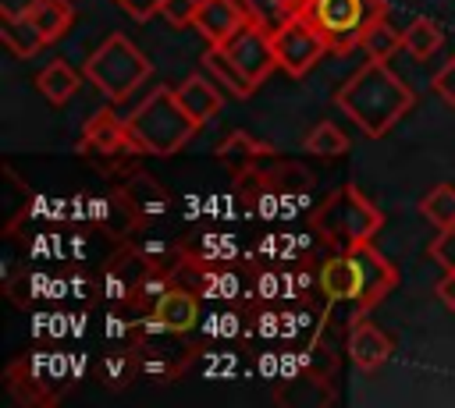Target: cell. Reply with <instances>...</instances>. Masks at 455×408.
I'll use <instances>...</instances> for the list:
<instances>
[{
    "mask_svg": "<svg viewBox=\"0 0 455 408\" xmlns=\"http://www.w3.org/2000/svg\"><path fill=\"white\" fill-rule=\"evenodd\" d=\"M334 103L352 117L366 138H384L416 103L412 89L387 67V60H366L338 89Z\"/></svg>",
    "mask_w": 455,
    "mask_h": 408,
    "instance_id": "6da1fadb",
    "label": "cell"
},
{
    "mask_svg": "<svg viewBox=\"0 0 455 408\" xmlns=\"http://www.w3.org/2000/svg\"><path fill=\"white\" fill-rule=\"evenodd\" d=\"M128 142H132V153H146V156H174L188 138L192 131L199 128L185 106L178 103L174 89H153L128 117Z\"/></svg>",
    "mask_w": 455,
    "mask_h": 408,
    "instance_id": "7a4b0ae2",
    "label": "cell"
},
{
    "mask_svg": "<svg viewBox=\"0 0 455 408\" xmlns=\"http://www.w3.org/2000/svg\"><path fill=\"white\" fill-rule=\"evenodd\" d=\"M380 227H384V213L355 184H341L313 213L316 238L334 252H348V248L370 245Z\"/></svg>",
    "mask_w": 455,
    "mask_h": 408,
    "instance_id": "3957f363",
    "label": "cell"
},
{
    "mask_svg": "<svg viewBox=\"0 0 455 408\" xmlns=\"http://www.w3.org/2000/svg\"><path fill=\"white\" fill-rule=\"evenodd\" d=\"M149 71H153L149 57H146L128 35H121V32L107 35V39L89 53V60H85V78H89L110 103L128 99V96L149 78Z\"/></svg>",
    "mask_w": 455,
    "mask_h": 408,
    "instance_id": "277c9868",
    "label": "cell"
},
{
    "mask_svg": "<svg viewBox=\"0 0 455 408\" xmlns=\"http://www.w3.org/2000/svg\"><path fill=\"white\" fill-rule=\"evenodd\" d=\"M384 11H387L384 0H306L299 14L323 32L331 53L345 57L359 46V35H363L366 21L380 18Z\"/></svg>",
    "mask_w": 455,
    "mask_h": 408,
    "instance_id": "5b68a950",
    "label": "cell"
},
{
    "mask_svg": "<svg viewBox=\"0 0 455 408\" xmlns=\"http://www.w3.org/2000/svg\"><path fill=\"white\" fill-rule=\"evenodd\" d=\"M327 39L316 25H309L302 14H291L277 32H274V57L277 67L291 78H302L323 53H327Z\"/></svg>",
    "mask_w": 455,
    "mask_h": 408,
    "instance_id": "8992f818",
    "label": "cell"
},
{
    "mask_svg": "<svg viewBox=\"0 0 455 408\" xmlns=\"http://www.w3.org/2000/svg\"><path fill=\"white\" fill-rule=\"evenodd\" d=\"M352 259H355V270H359V291H355V316H366L373 305H380L391 287L398 284V270L373 248V245H359V248H348Z\"/></svg>",
    "mask_w": 455,
    "mask_h": 408,
    "instance_id": "52a82bcc",
    "label": "cell"
},
{
    "mask_svg": "<svg viewBox=\"0 0 455 408\" xmlns=\"http://www.w3.org/2000/svg\"><path fill=\"white\" fill-rule=\"evenodd\" d=\"M231 57H235V64L259 85L274 67H277V57H274V35L267 32V28H259L256 21H245L228 43H220Z\"/></svg>",
    "mask_w": 455,
    "mask_h": 408,
    "instance_id": "ba28073f",
    "label": "cell"
},
{
    "mask_svg": "<svg viewBox=\"0 0 455 408\" xmlns=\"http://www.w3.org/2000/svg\"><path fill=\"white\" fill-rule=\"evenodd\" d=\"M345 351H348L352 365H359L363 373H377L391 358V337L377 323L355 316L348 326V337H345Z\"/></svg>",
    "mask_w": 455,
    "mask_h": 408,
    "instance_id": "9c48e42d",
    "label": "cell"
},
{
    "mask_svg": "<svg viewBox=\"0 0 455 408\" xmlns=\"http://www.w3.org/2000/svg\"><path fill=\"white\" fill-rule=\"evenodd\" d=\"M245 21H249V14H245L242 0H203L192 25L199 28V35H203L210 46H220V43H228Z\"/></svg>",
    "mask_w": 455,
    "mask_h": 408,
    "instance_id": "30bf717a",
    "label": "cell"
},
{
    "mask_svg": "<svg viewBox=\"0 0 455 408\" xmlns=\"http://www.w3.org/2000/svg\"><path fill=\"white\" fill-rule=\"evenodd\" d=\"M82 149H92V153H100V156L132 153L124 117H114V110H110V106L96 110V114L85 121V128H82Z\"/></svg>",
    "mask_w": 455,
    "mask_h": 408,
    "instance_id": "8fae6325",
    "label": "cell"
},
{
    "mask_svg": "<svg viewBox=\"0 0 455 408\" xmlns=\"http://www.w3.org/2000/svg\"><path fill=\"white\" fill-rule=\"evenodd\" d=\"M153 319L171 333H185L199 323V298L185 287H164L153 302Z\"/></svg>",
    "mask_w": 455,
    "mask_h": 408,
    "instance_id": "7c38bea8",
    "label": "cell"
},
{
    "mask_svg": "<svg viewBox=\"0 0 455 408\" xmlns=\"http://www.w3.org/2000/svg\"><path fill=\"white\" fill-rule=\"evenodd\" d=\"M174 96H178V103L185 106V114L203 128L206 121H213L217 114H220V106H224V96H220V89L210 82V78H203V75H188L178 89H174Z\"/></svg>",
    "mask_w": 455,
    "mask_h": 408,
    "instance_id": "4fadbf2b",
    "label": "cell"
},
{
    "mask_svg": "<svg viewBox=\"0 0 455 408\" xmlns=\"http://www.w3.org/2000/svg\"><path fill=\"white\" fill-rule=\"evenodd\" d=\"M320 291L331 302H352L355 305V291H359V270L352 252H334L323 266H320Z\"/></svg>",
    "mask_w": 455,
    "mask_h": 408,
    "instance_id": "5bb4252c",
    "label": "cell"
},
{
    "mask_svg": "<svg viewBox=\"0 0 455 408\" xmlns=\"http://www.w3.org/2000/svg\"><path fill=\"white\" fill-rule=\"evenodd\" d=\"M263 156H274V149L259 138H252L249 131H231L220 145H217V160L231 170V174H245L252 167H259Z\"/></svg>",
    "mask_w": 455,
    "mask_h": 408,
    "instance_id": "9a60e30c",
    "label": "cell"
},
{
    "mask_svg": "<svg viewBox=\"0 0 455 408\" xmlns=\"http://www.w3.org/2000/svg\"><path fill=\"white\" fill-rule=\"evenodd\" d=\"M203 67H206V71L213 75V82H220V85L228 89V96H235V99H249V96L256 92V82L235 64V57H231L224 46H206Z\"/></svg>",
    "mask_w": 455,
    "mask_h": 408,
    "instance_id": "2e32d148",
    "label": "cell"
},
{
    "mask_svg": "<svg viewBox=\"0 0 455 408\" xmlns=\"http://www.w3.org/2000/svg\"><path fill=\"white\" fill-rule=\"evenodd\" d=\"M78 71L71 67V64H64V60H50L39 75H36V89L43 92V99L46 103H53V106H64L75 92H78Z\"/></svg>",
    "mask_w": 455,
    "mask_h": 408,
    "instance_id": "e0dca14e",
    "label": "cell"
},
{
    "mask_svg": "<svg viewBox=\"0 0 455 408\" xmlns=\"http://www.w3.org/2000/svg\"><path fill=\"white\" fill-rule=\"evenodd\" d=\"M0 39L14 57H36L43 46H50L36 18H0Z\"/></svg>",
    "mask_w": 455,
    "mask_h": 408,
    "instance_id": "ac0fdd59",
    "label": "cell"
},
{
    "mask_svg": "<svg viewBox=\"0 0 455 408\" xmlns=\"http://www.w3.org/2000/svg\"><path fill=\"white\" fill-rule=\"evenodd\" d=\"M359 50L366 53V60H387L395 50H402V32L387 25V18H373L366 21L363 35H359Z\"/></svg>",
    "mask_w": 455,
    "mask_h": 408,
    "instance_id": "d6986e66",
    "label": "cell"
},
{
    "mask_svg": "<svg viewBox=\"0 0 455 408\" xmlns=\"http://www.w3.org/2000/svg\"><path fill=\"white\" fill-rule=\"evenodd\" d=\"M441 43H444V32H441V25L434 18H416L402 32V50H409L416 60L434 57L441 50Z\"/></svg>",
    "mask_w": 455,
    "mask_h": 408,
    "instance_id": "ffe728a7",
    "label": "cell"
},
{
    "mask_svg": "<svg viewBox=\"0 0 455 408\" xmlns=\"http://www.w3.org/2000/svg\"><path fill=\"white\" fill-rule=\"evenodd\" d=\"M302 149H306L309 156L338 160V156H345V153H348V135H345L334 121H320V124H313V128L306 131Z\"/></svg>",
    "mask_w": 455,
    "mask_h": 408,
    "instance_id": "44dd1931",
    "label": "cell"
},
{
    "mask_svg": "<svg viewBox=\"0 0 455 408\" xmlns=\"http://www.w3.org/2000/svg\"><path fill=\"white\" fill-rule=\"evenodd\" d=\"M32 18H36L39 32L46 35V43H57L71 28V21H75V7L68 0H43Z\"/></svg>",
    "mask_w": 455,
    "mask_h": 408,
    "instance_id": "7402d4cb",
    "label": "cell"
},
{
    "mask_svg": "<svg viewBox=\"0 0 455 408\" xmlns=\"http://www.w3.org/2000/svg\"><path fill=\"white\" fill-rule=\"evenodd\" d=\"M419 213L423 220H430L437 231L455 224V184H437L434 192H427L419 199Z\"/></svg>",
    "mask_w": 455,
    "mask_h": 408,
    "instance_id": "603a6c76",
    "label": "cell"
},
{
    "mask_svg": "<svg viewBox=\"0 0 455 408\" xmlns=\"http://www.w3.org/2000/svg\"><path fill=\"white\" fill-rule=\"evenodd\" d=\"M242 7H245V14H249V21H256V25L267 28L270 35L295 14L284 0H242Z\"/></svg>",
    "mask_w": 455,
    "mask_h": 408,
    "instance_id": "cb8c5ba5",
    "label": "cell"
},
{
    "mask_svg": "<svg viewBox=\"0 0 455 408\" xmlns=\"http://www.w3.org/2000/svg\"><path fill=\"white\" fill-rule=\"evenodd\" d=\"M196 11H199V0H160V18L171 25V28H185L196 21Z\"/></svg>",
    "mask_w": 455,
    "mask_h": 408,
    "instance_id": "d4e9b609",
    "label": "cell"
},
{
    "mask_svg": "<svg viewBox=\"0 0 455 408\" xmlns=\"http://www.w3.org/2000/svg\"><path fill=\"white\" fill-rule=\"evenodd\" d=\"M430 259H434L441 270L455 273V224L437 231V238L430 241Z\"/></svg>",
    "mask_w": 455,
    "mask_h": 408,
    "instance_id": "484cf974",
    "label": "cell"
},
{
    "mask_svg": "<svg viewBox=\"0 0 455 408\" xmlns=\"http://www.w3.org/2000/svg\"><path fill=\"white\" fill-rule=\"evenodd\" d=\"M434 92H437L448 106H455V57L434 75Z\"/></svg>",
    "mask_w": 455,
    "mask_h": 408,
    "instance_id": "4316f807",
    "label": "cell"
},
{
    "mask_svg": "<svg viewBox=\"0 0 455 408\" xmlns=\"http://www.w3.org/2000/svg\"><path fill=\"white\" fill-rule=\"evenodd\" d=\"M43 0H0V18H32Z\"/></svg>",
    "mask_w": 455,
    "mask_h": 408,
    "instance_id": "83f0119b",
    "label": "cell"
},
{
    "mask_svg": "<svg viewBox=\"0 0 455 408\" xmlns=\"http://www.w3.org/2000/svg\"><path fill=\"white\" fill-rule=\"evenodd\" d=\"M117 7H124L135 21H146V18H153L156 11H160V0H114Z\"/></svg>",
    "mask_w": 455,
    "mask_h": 408,
    "instance_id": "f1b7e54d",
    "label": "cell"
},
{
    "mask_svg": "<svg viewBox=\"0 0 455 408\" xmlns=\"http://www.w3.org/2000/svg\"><path fill=\"white\" fill-rule=\"evenodd\" d=\"M437 298H441L444 309L455 316V273H444V277L437 280Z\"/></svg>",
    "mask_w": 455,
    "mask_h": 408,
    "instance_id": "f546056e",
    "label": "cell"
},
{
    "mask_svg": "<svg viewBox=\"0 0 455 408\" xmlns=\"http://www.w3.org/2000/svg\"><path fill=\"white\" fill-rule=\"evenodd\" d=\"M199 4H203V0H199Z\"/></svg>",
    "mask_w": 455,
    "mask_h": 408,
    "instance_id": "4dcf8cb0",
    "label": "cell"
}]
</instances>
